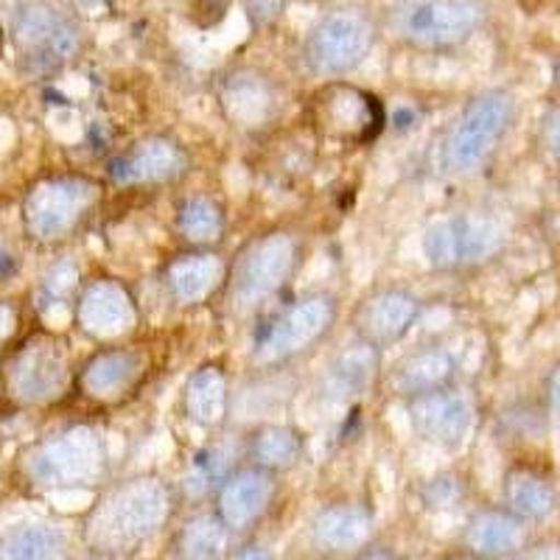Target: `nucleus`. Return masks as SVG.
<instances>
[{"label":"nucleus","instance_id":"obj_1","mask_svg":"<svg viewBox=\"0 0 560 560\" xmlns=\"http://www.w3.org/2000/svg\"><path fill=\"white\" fill-rule=\"evenodd\" d=\"M342 319V300L331 289H306L269 303L253 317L247 364L258 373H280L323 348Z\"/></svg>","mask_w":560,"mask_h":560},{"label":"nucleus","instance_id":"obj_2","mask_svg":"<svg viewBox=\"0 0 560 560\" xmlns=\"http://www.w3.org/2000/svg\"><path fill=\"white\" fill-rule=\"evenodd\" d=\"M174 513V488L158 474H132L107 485L84 522L90 552L121 560L147 547Z\"/></svg>","mask_w":560,"mask_h":560},{"label":"nucleus","instance_id":"obj_3","mask_svg":"<svg viewBox=\"0 0 560 560\" xmlns=\"http://www.w3.org/2000/svg\"><path fill=\"white\" fill-rule=\"evenodd\" d=\"M306 261V242L292 228H264L228 258L222 298L233 317H255L280 300Z\"/></svg>","mask_w":560,"mask_h":560},{"label":"nucleus","instance_id":"obj_4","mask_svg":"<svg viewBox=\"0 0 560 560\" xmlns=\"http://www.w3.org/2000/svg\"><path fill=\"white\" fill-rule=\"evenodd\" d=\"M107 185L84 172H51L34 179L20 199V224L34 247L73 242L102 208Z\"/></svg>","mask_w":560,"mask_h":560},{"label":"nucleus","instance_id":"obj_5","mask_svg":"<svg viewBox=\"0 0 560 560\" xmlns=\"http://www.w3.org/2000/svg\"><path fill=\"white\" fill-rule=\"evenodd\" d=\"M70 345L51 328L14 337L0 350V393L18 409H48L73 393Z\"/></svg>","mask_w":560,"mask_h":560},{"label":"nucleus","instance_id":"obj_6","mask_svg":"<svg viewBox=\"0 0 560 560\" xmlns=\"http://www.w3.org/2000/svg\"><path fill=\"white\" fill-rule=\"evenodd\" d=\"M20 474L34 490L45 493L104 488L109 474V443L102 429L70 423L34 440L20 454Z\"/></svg>","mask_w":560,"mask_h":560},{"label":"nucleus","instance_id":"obj_7","mask_svg":"<svg viewBox=\"0 0 560 560\" xmlns=\"http://www.w3.org/2000/svg\"><path fill=\"white\" fill-rule=\"evenodd\" d=\"M518 118L510 90L490 88L474 93L446 124L438 143V168L446 177H474L497 158Z\"/></svg>","mask_w":560,"mask_h":560},{"label":"nucleus","instance_id":"obj_8","mask_svg":"<svg viewBox=\"0 0 560 560\" xmlns=\"http://www.w3.org/2000/svg\"><path fill=\"white\" fill-rule=\"evenodd\" d=\"M485 20V0H395L378 26L407 51L452 54L477 37Z\"/></svg>","mask_w":560,"mask_h":560},{"label":"nucleus","instance_id":"obj_9","mask_svg":"<svg viewBox=\"0 0 560 560\" xmlns=\"http://www.w3.org/2000/svg\"><path fill=\"white\" fill-rule=\"evenodd\" d=\"M84 28L59 0H20L9 14V45L20 73L57 77L82 48Z\"/></svg>","mask_w":560,"mask_h":560},{"label":"nucleus","instance_id":"obj_10","mask_svg":"<svg viewBox=\"0 0 560 560\" xmlns=\"http://www.w3.org/2000/svg\"><path fill=\"white\" fill-rule=\"evenodd\" d=\"M508 238V224L488 210H454L427 224L420 253L432 272L465 275L497 261Z\"/></svg>","mask_w":560,"mask_h":560},{"label":"nucleus","instance_id":"obj_11","mask_svg":"<svg viewBox=\"0 0 560 560\" xmlns=\"http://www.w3.org/2000/svg\"><path fill=\"white\" fill-rule=\"evenodd\" d=\"M382 26L362 7H337L303 34L300 68L319 82H334L357 73L378 43Z\"/></svg>","mask_w":560,"mask_h":560},{"label":"nucleus","instance_id":"obj_12","mask_svg":"<svg viewBox=\"0 0 560 560\" xmlns=\"http://www.w3.org/2000/svg\"><path fill=\"white\" fill-rule=\"evenodd\" d=\"M306 121L323 143L364 149L373 147L389 127V113L378 93L348 79H334L319 84L308 96Z\"/></svg>","mask_w":560,"mask_h":560},{"label":"nucleus","instance_id":"obj_13","mask_svg":"<svg viewBox=\"0 0 560 560\" xmlns=\"http://www.w3.org/2000/svg\"><path fill=\"white\" fill-rule=\"evenodd\" d=\"M152 370L154 357L149 345L132 342V339L96 345V350H90L77 364L73 393L90 407H124L147 387Z\"/></svg>","mask_w":560,"mask_h":560},{"label":"nucleus","instance_id":"obj_14","mask_svg":"<svg viewBox=\"0 0 560 560\" xmlns=\"http://www.w3.org/2000/svg\"><path fill=\"white\" fill-rule=\"evenodd\" d=\"M191 149L172 132H149L109 158L107 179L127 191H160L191 174Z\"/></svg>","mask_w":560,"mask_h":560},{"label":"nucleus","instance_id":"obj_15","mask_svg":"<svg viewBox=\"0 0 560 560\" xmlns=\"http://www.w3.org/2000/svg\"><path fill=\"white\" fill-rule=\"evenodd\" d=\"M70 323L82 339L93 345L124 342L140 325V306L127 280L115 275H93L79 287Z\"/></svg>","mask_w":560,"mask_h":560},{"label":"nucleus","instance_id":"obj_16","mask_svg":"<svg viewBox=\"0 0 560 560\" xmlns=\"http://www.w3.org/2000/svg\"><path fill=\"white\" fill-rule=\"evenodd\" d=\"M409 429L423 446L457 454L477 429V404L459 384L415 395L404 401Z\"/></svg>","mask_w":560,"mask_h":560},{"label":"nucleus","instance_id":"obj_17","mask_svg":"<svg viewBox=\"0 0 560 560\" xmlns=\"http://www.w3.org/2000/svg\"><path fill=\"white\" fill-rule=\"evenodd\" d=\"M423 317V298L404 283H378L353 303L350 337L364 339L387 353L401 345Z\"/></svg>","mask_w":560,"mask_h":560},{"label":"nucleus","instance_id":"obj_18","mask_svg":"<svg viewBox=\"0 0 560 560\" xmlns=\"http://www.w3.org/2000/svg\"><path fill=\"white\" fill-rule=\"evenodd\" d=\"M280 497V477L249 463L233 465L228 477L213 490V513L233 535L249 533L269 516Z\"/></svg>","mask_w":560,"mask_h":560},{"label":"nucleus","instance_id":"obj_19","mask_svg":"<svg viewBox=\"0 0 560 560\" xmlns=\"http://www.w3.org/2000/svg\"><path fill=\"white\" fill-rule=\"evenodd\" d=\"M384 382V350L364 339L350 337L337 348L319 373L317 393L328 404H359Z\"/></svg>","mask_w":560,"mask_h":560},{"label":"nucleus","instance_id":"obj_20","mask_svg":"<svg viewBox=\"0 0 560 560\" xmlns=\"http://www.w3.org/2000/svg\"><path fill=\"white\" fill-rule=\"evenodd\" d=\"M160 287L177 308H197L210 303L228 280V255L222 249L183 247L160 267Z\"/></svg>","mask_w":560,"mask_h":560},{"label":"nucleus","instance_id":"obj_21","mask_svg":"<svg viewBox=\"0 0 560 560\" xmlns=\"http://www.w3.org/2000/svg\"><path fill=\"white\" fill-rule=\"evenodd\" d=\"M459 376V359L446 342H420L395 359L384 370L382 387L398 401H409L415 395L452 387Z\"/></svg>","mask_w":560,"mask_h":560},{"label":"nucleus","instance_id":"obj_22","mask_svg":"<svg viewBox=\"0 0 560 560\" xmlns=\"http://www.w3.org/2000/svg\"><path fill=\"white\" fill-rule=\"evenodd\" d=\"M376 513L364 499H334L319 504L312 516L308 533L312 544L323 555H357L359 549L373 541Z\"/></svg>","mask_w":560,"mask_h":560},{"label":"nucleus","instance_id":"obj_23","mask_svg":"<svg viewBox=\"0 0 560 560\" xmlns=\"http://www.w3.org/2000/svg\"><path fill=\"white\" fill-rule=\"evenodd\" d=\"M230 404H233L230 370L219 359L197 364L179 387V415L188 427L199 432H219L230 418Z\"/></svg>","mask_w":560,"mask_h":560},{"label":"nucleus","instance_id":"obj_24","mask_svg":"<svg viewBox=\"0 0 560 560\" xmlns=\"http://www.w3.org/2000/svg\"><path fill=\"white\" fill-rule=\"evenodd\" d=\"M278 102L272 79L255 68H236L224 77L222 90H219V104L228 121L244 132L267 127L278 115Z\"/></svg>","mask_w":560,"mask_h":560},{"label":"nucleus","instance_id":"obj_25","mask_svg":"<svg viewBox=\"0 0 560 560\" xmlns=\"http://www.w3.org/2000/svg\"><path fill=\"white\" fill-rule=\"evenodd\" d=\"M244 463L287 477L306 459V434L287 420H258L242 438Z\"/></svg>","mask_w":560,"mask_h":560},{"label":"nucleus","instance_id":"obj_26","mask_svg":"<svg viewBox=\"0 0 560 560\" xmlns=\"http://www.w3.org/2000/svg\"><path fill=\"white\" fill-rule=\"evenodd\" d=\"M527 527L504 504H485L465 522L463 549L482 560L513 558L527 544Z\"/></svg>","mask_w":560,"mask_h":560},{"label":"nucleus","instance_id":"obj_27","mask_svg":"<svg viewBox=\"0 0 560 560\" xmlns=\"http://www.w3.org/2000/svg\"><path fill=\"white\" fill-rule=\"evenodd\" d=\"M172 228L183 247L222 249L230 228L228 205L213 194H188L174 208Z\"/></svg>","mask_w":560,"mask_h":560},{"label":"nucleus","instance_id":"obj_28","mask_svg":"<svg viewBox=\"0 0 560 560\" xmlns=\"http://www.w3.org/2000/svg\"><path fill=\"white\" fill-rule=\"evenodd\" d=\"M502 504L527 524H541L555 516L560 497L552 479L529 463L510 465L502 477Z\"/></svg>","mask_w":560,"mask_h":560},{"label":"nucleus","instance_id":"obj_29","mask_svg":"<svg viewBox=\"0 0 560 560\" xmlns=\"http://www.w3.org/2000/svg\"><path fill=\"white\" fill-rule=\"evenodd\" d=\"M233 533L213 510H199L185 518L172 538V560H224Z\"/></svg>","mask_w":560,"mask_h":560},{"label":"nucleus","instance_id":"obj_30","mask_svg":"<svg viewBox=\"0 0 560 560\" xmlns=\"http://www.w3.org/2000/svg\"><path fill=\"white\" fill-rule=\"evenodd\" d=\"M68 535L51 522H20L0 535V560H62Z\"/></svg>","mask_w":560,"mask_h":560},{"label":"nucleus","instance_id":"obj_31","mask_svg":"<svg viewBox=\"0 0 560 560\" xmlns=\"http://www.w3.org/2000/svg\"><path fill=\"white\" fill-rule=\"evenodd\" d=\"M79 287H82V272H79L77 261L73 258H57L39 278L37 292H34V306H37L39 314H51L57 308H65L70 314Z\"/></svg>","mask_w":560,"mask_h":560},{"label":"nucleus","instance_id":"obj_32","mask_svg":"<svg viewBox=\"0 0 560 560\" xmlns=\"http://www.w3.org/2000/svg\"><path fill=\"white\" fill-rule=\"evenodd\" d=\"M242 459L233 457L224 446H217V443H210V446L197 448L188 459V471H185V493L188 497H213V490L217 485L228 477V471L233 465H238Z\"/></svg>","mask_w":560,"mask_h":560},{"label":"nucleus","instance_id":"obj_33","mask_svg":"<svg viewBox=\"0 0 560 560\" xmlns=\"http://www.w3.org/2000/svg\"><path fill=\"white\" fill-rule=\"evenodd\" d=\"M418 499L429 513H452V510L463 508L465 499H468V479L454 468L438 471L420 482Z\"/></svg>","mask_w":560,"mask_h":560},{"label":"nucleus","instance_id":"obj_34","mask_svg":"<svg viewBox=\"0 0 560 560\" xmlns=\"http://www.w3.org/2000/svg\"><path fill=\"white\" fill-rule=\"evenodd\" d=\"M499 427L510 438H538L547 429V409L535 407V404L516 401L502 409L499 415Z\"/></svg>","mask_w":560,"mask_h":560},{"label":"nucleus","instance_id":"obj_35","mask_svg":"<svg viewBox=\"0 0 560 560\" xmlns=\"http://www.w3.org/2000/svg\"><path fill=\"white\" fill-rule=\"evenodd\" d=\"M541 147L555 163H560V104L549 107L541 118Z\"/></svg>","mask_w":560,"mask_h":560},{"label":"nucleus","instance_id":"obj_36","mask_svg":"<svg viewBox=\"0 0 560 560\" xmlns=\"http://www.w3.org/2000/svg\"><path fill=\"white\" fill-rule=\"evenodd\" d=\"M20 328V308L14 306L12 300H0V350L7 348Z\"/></svg>","mask_w":560,"mask_h":560},{"label":"nucleus","instance_id":"obj_37","mask_svg":"<svg viewBox=\"0 0 560 560\" xmlns=\"http://www.w3.org/2000/svg\"><path fill=\"white\" fill-rule=\"evenodd\" d=\"M513 560H560V541H538L524 544Z\"/></svg>","mask_w":560,"mask_h":560},{"label":"nucleus","instance_id":"obj_38","mask_svg":"<svg viewBox=\"0 0 560 560\" xmlns=\"http://www.w3.org/2000/svg\"><path fill=\"white\" fill-rule=\"evenodd\" d=\"M544 398H547V412L560 420V362L552 364L544 382Z\"/></svg>","mask_w":560,"mask_h":560},{"label":"nucleus","instance_id":"obj_39","mask_svg":"<svg viewBox=\"0 0 560 560\" xmlns=\"http://www.w3.org/2000/svg\"><path fill=\"white\" fill-rule=\"evenodd\" d=\"M224 560H275L272 549L261 541H244L238 547H233Z\"/></svg>","mask_w":560,"mask_h":560},{"label":"nucleus","instance_id":"obj_40","mask_svg":"<svg viewBox=\"0 0 560 560\" xmlns=\"http://www.w3.org/2000/svg\"><path fill=\"white\" fill-rule=\"evenodd\" d=\"M283 9V0H247V14L258 23H272Z\"/></svg>","mask_w":560,"mask_h":560},{"label":"nucleus","instance_id":"obj_41","mask_svg":"<svg viewBox=\"0 0 560 560\" xmlns=\"http://www.w3.org/2000/svg\"><path fill=\"white\" fill-rule=\"evenodd\" d=\"M350 560H404V558L395 552L393 547H384V544L370 541L368 547L359 549L357 555H350Z\"/></svg>","mask_w":560,"mask_h":560},{"label":"nucleus","instance_id":"obj_42","mask_svg":"<svg viewBox=\"0 0 560 560\" xmlns=\"http://www.w3.org/2000/svg\"><path fill=\"white\" fill-rule=\"evenodd\" d=\"M18 269H20L18 255H14L7 244L0 242V283L9 278H14V275H18Z\"/></svg>","mask_w":560,"mask_h":560},{"label":"nucleus","instance_id":"obj_43","mask_svg":"<svg viewBox=\"0 0 560 560\" xmlns=\"http://www.w3.org/2000/svg\"><path fill=\"white\" fill-rule=\"evenodd\" d=\"M70 3H73L77 9H102L107 7L109 0H70Z\"/></svg>","mask_w":560,"mask_h":560},{"label":"nucleus","instance_id":"obj_44","mask_svg":"<svg viewBox=\"0 0 560 560\" xmlns=\"http://www.w3.org/2000/svg\"><path fill=\"white\" fill-rule=\"evenodd\" d=\"M443 560H482V558H477V555H471V552H452V555H446V558Z\"/></svg>","mask_w":560,"mask_h":560},{"label":"nucleus","instance_id":"obj_45","mask_svg":"<svg viewBox=\"0 0 560 560\" xmlns=\"http://www.w3.org/2000/svg\"><path fill=\"white\" fill-rule=\"evenodd\" d=\"M552 82L560 88V57L555 59V65H552Z\"/></svg>","mask_w":560,"mask_h":560},{"label":"nucleus","instance_id":"obj_46","mask_svg":"<svg viewBox=\"0 0 560 560\" xmlns=\"http://www.w3.org/2000/svg\"><path fill=\"white\" fill-rule=\"evenodd\" d=\"M90 560H115V558H107V555H96V552H90Z\"/></svg>","mask_w":560,"mask_h":560},{"label":"nucleus","instance_id":"obj_47","mask_svg":"<svg viewBox=\"0 0 560 560\" xmlns=\"http://www.w3.org/2000/svg\"><path fill=\"white\" fill-rule=\"evenodd\" d=\"M300 560H325V558H300Z\"/></svg>","mask_w":560,"mask_h":560}]
</instances>
